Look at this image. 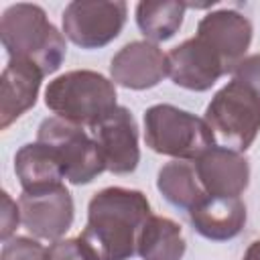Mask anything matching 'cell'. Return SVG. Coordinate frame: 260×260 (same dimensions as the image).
Returning a JSON list of instances; mask_svg holds the SVG:
<instances>
[{"instance_id": "6da1fadb", "label": "cell", "mask_w": 260, "mask_h": 260, "mask_svg": "<svg viewBox=\"0 0 260 260\" xmlns=\"http://www.w3.org/2000/svg\"><path fill=\"white\" fill-rule=\"evenodd\" d=\"M150 215L144 193L108 187L91 197L87 225L79 238L95 260H128L134 256L140 228Z\"/></svg>"}, {"instance_id": "7a4b0ae2", "label": "cell", "mask_w": 260, "mask_h": 260, "mask_svg": "<svg viewBox=\"0 0 260 260\" xmlns=\"http://www.w3.org/2000/svg\"><path fill=\"white\" fill-rule=\"evenodd\" d=\"M0 37L12 59H24L45 75L57 71L65 59L67 47L63 35L37 4H14L6 8L0 20Z\"/></svg>"}, {"instance_id": "3957f363", "label": "cell", "mask_w": 260, "mask_h": 260, "mask_svg": "<svg viewBox=\"0 0 260 260\" xmlns=\"http://www.w3.org/2000/svg\"><path fill=\"white\" fill-rule=\"evenodd\" d=\"M45 104L59 118L89 128L118 108L114 83L89 69L67 71L53 79L45 91Z\"/></svg>"}, {"instance_id": "277c9868", "label": "cell", "mask_w": 260, "mask_h": 260, "mask_svg": "<svg viewBox=\"0 0 260 260\" xmlns=\"http://www.w3.org/2000/svg\"><path fill=\"white\" fill-rule=\"evenodd\" d=\"M213 138L230 150H246L260 132V95L244 81L232 79L205 110Z\"/></svg>"}, {"instance_id": "5b68a950", "label": "cell", "mask_w": 260, "mask_h": 260, "mask_svg": "<svg viewBox=\"0 0 260 260\" xmlns=\"http://www.w3.org/2000/svg\"><path fill=\"white\" fill-rule=\"evenodd\" d=\"M144 140L154 152L181 160H195L207 148L215 146V138L205 120L169 104L146 110Z\"/></svg>"}, {"instance_id": "8992f818", "label": "cell", "mask_w": 260, "mask_h": 260, "mask_svg": "<svg viewBox=\"0 0 260 260\" xmlns=\"http://www.w3.org/2000/svg\"><path fill=\"white\" fill-rule=\"evenodd\" d=\"M37 140L49 144L57 152L65 169V179L73 185L89 183L106 171L104 156L93 136L87 134L83 126L53 116L41 122Z\"/></svg>"}, {"instance_id": "52a82bcc", "label": "cell", "mask_w": 260, "mask_h": 260, "mask_svg": "<svg viewBox=\"0 0 260 260\" xmlns=\"http://www.w3.org/2000/svg\"><path fill=\"white\" fill-rule=\"evenodd\" d=\"M126 22V4L71 2L63 12V32L81 49H98L116 39Z\"/></svg>"}, {"instance_id": "ba28073f", "label": "cell", "mask_w": 260, "mask_h": 260, "mask_svg": "<svg viewBox=\"0 0 260 260\" xmlns=\"http://www.w3.org/2000/svg\"><path fill=\"white\" fill-rule=\"evenodd\" d=\"M20 221L43 240H59L73 223V199L65 185L24 193L18 199Z\"/></svg>"}, {"instance_id": "9c48e42d", "label": "cell", "mask_w": 260, "mask_h": 260, "mask_svg": "<svg viewBox=\"0 0 260 260\" xmlns=\"http://www.w3.org/2000/svg\"><path fill=\"white\" fill-rule=\"evenodd\" d=\"M91 136L104 156L106 169L116 175L132 173L140 160L138 150V130L132 114L118 106L106 118H102L93 128Z\"/></svg>"}, {"instance_id": "30bf717a", "label": "cell", "mask_w": 260, "mask_h": 260, "mask_svg": "<svg viewBox=\"0 0 260 260\" xmlns=\"http://www.w3.org/2000/svg\"><path fill=\"white\" fill-rule=\"evenodd\" d=\"M167 65L173 83L193 91L209 89L223 73H228L223 59L197 35L175 47L167 55Z\"/></svg>"}, {"instance_id": "8fae6325", "label": "cell", "mask_w": 260, "mask_h": 260, "mask_svg": "<svg viewBox=\"0 0 260 260\" xmlns=\"http://www.w3.org/2000/svg\"><path fill=\"white\" fill-rule=\"evenodd\" d=\"M197 179L207 195L238 197L250 181L246 156L225 146H211L193 160Z\"/></svg>"}, {"instance_id": "7c38bea8", "label": "cell", "mask_w": 260, "mask_h": 260, "mask_svg": "<svg viewBox=\"0 0 260 260\" xmlns=\"http://www.w3.org/2000/svg\"><path fill=\"white\" fill-rule=\"evenodd\" d=\"M112 79L130 89L154 87L165 75H169L167 55L148 41H134L122 47L110 63Z\"/></svg>"}, {"instance_id": "4fadbf2b", "label": "cell", "mask_w": 260, "mask_h": 260, "mask_svg": "<svg viewBox=\"0 0 260 260\" xmlns=\"http://www.w3.org/2000/svg\"><path fill=\"white\" fill-rule=\"evenodd\" d=\"M197 37L223 59L228 71H234L250 47L252 24L236 10H217L201 18Z\"/></svg>"}, {"instance_id": "5bb4252c", "label": "cell", "mask_w": 260, "mask_h": 260, "mask_svg": "<svg viewBox=\"0 0 260 260\" xmlns=\"http://www.w3.org/2000/svg\"><path fill=\"white\" fill-rule=\"evenodd\" d=\"M45 73L24 61L8 59L0 79V128H8L18 116L35 106Z\"/></svg>"}, {"instance_id": "9a60e30c", "label": "cell", "mask_w": 260, "mask_h": 260, "mask_svg": "<svg viewBox=\"0 0 260 260\" xmlns=\"http://www.w3.org/2000/svg\"><path fill=\"white\" fill-rule=\"evenodd\" d=\"M189 219L201 236L223 242L242 232L246 223V205L240 197L205 195L189 209Z\"/></svg>"}, {"instance_id": "2e32d148", "label": "cell", "mask_w": 260, "mask_h": 260, "mask_svg": "<svg viewBox=\"0 0 260 260\" xmlns=\"http://www.w3.org/2000/svg\"><path fill=\"white\" fill-rule=\"evenodd\" d=\"M14 171L24 193L59 187L65 179V169L57 152L49 144L39 140L35 144H24L16 152Z\"/></svg>"}, {"instance_id": "e0dca14e", "label": "cell", "mask_w": 260, "mask_h": 260, "mask_svg": "<svg viewBox=\"0 0 260 260\" xmlns=\"http://www.w3.org/2000/svg\"><path fill=\"white\" fill-rule=\"evenodd\" d=\"M136 252L142 260H181L185 254L181 228L169 217L150 215L140 228Z\"/></svg>"}, {"instance_id": "ac0fdd59", "label": "cell", "mask_w": 260, "mask_h": 260, "mask_svg": "<svg viewBox=\"0 0 260 260\" xmlns=\"http://www.w3.org/2000/svg\"><path fill=\"white\" fill-rule=\"evenodd\" d=\"M0 260H95L81 238L55 240L49 248L30 238L8 240Z\"/></svg>"}, {"instance_id": "d6986e66", "label": "cell", "mask_w": 260, "mask_h": 260, "mask_svg": "<svg viewBox=\"0 0 260 260\" xmlns=\"http://www.w3.org/2000/svg\"><path fill=\"white\" fill-rule=\"evenodd\" d=\"M156 187L169 203L183 209H191L195 203H199L207 195L197 179L195 167L183 160L167 162L158 171Z\"/></svg>"}, {"instance_id": "ffe728a7", "label": "cell", "mask_w": 260, "mask_h": 260, "mask_svg": "<svg viewBox=\"0 0 260 260\" xmlns=\"http://www.w3.org/2000/svg\"><path fill=\"white\" fill-rule=\"evenodd\" d=\"M187 2L167 0V2H140L136 6V22L144 37L152 41L171 39L183 24Z\"/></svg>"}, {"instance_id": "44dd1931", "label": "cell", "mask_w": 260, "mask_h": 260, "mask_svg": "<svg viewBox=\"0 0 260 260\" xmlns=\"http://www.w3.org/2000/svg\"><path fill=\"white\" fill-rule=\"evenodd\" d=\"M232 73H234V79H240V81L248 83L260 95V53L242 59Z\"/></svg>"}, {"instance_id": "7402d4cb", "label": "cell", "mask_w": 260, "mask_h": 260, "mask_svg": "<svg viewBox=\"0 0 260 260\" xmlns=\"http://www.w3.org/2000/svg\"><path fill=\"white\" fill-rule=\"evenodd\" d=\"M2 195V240H8L10 234L16 230L18 221H20V209L16 207V203L8 197L6 191L0 193Z\"/></svg>"}, {"instance_id": "603a6c76", "label": "cell", "mask_w": 260, "mask_h": 260, "mask_svg": "<svg viewBox=\"0 0 260 260\" xmlns=\"http://www.w3.org/2000/svg\"><path fill=\"white\" fill-rule=\"evenodd\" d=\"M242 260H260V240L250 244V248L246 250V254H244Z\"/></svg>"}]
</instances>
